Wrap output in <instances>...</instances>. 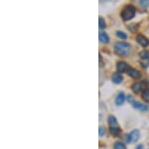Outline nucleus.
<instances>
[{"label": "nucleus", "instance_id": "obj_1", "mask_svg": "<svg viewBox=\"0 0 149 149\" xmlns=\"http://www.w3.org/2000/svg\"><path fill=\"white\" fill-rule=\"evenodd\" d=\"M114 51L120 56H126L130 51V45L125 42H116L114 44Z\"/></svg>", "mask_w": 149, "mask_h": 149}, {"label": "nucleus", "instance_id": "obj_2", "mask_svg": "<svg viewBox=\"0 0 149 149\" xmlns=\"http://www.w3.org/2000/svg\"><path fill=\"white\" fill-rule=\"evenodd\" d=\"M135 12H136V9L134 8L132 5H128L126 6L125 8L123 9V11L121 12V17L123 20H130V19L133 18V16L135 15Z\"/></svg>", "mask_w": 149, "mask_h": 149}, {"label": "nucleus", "instance_id": "obj_3", "mask_svg": "<svg viewBox=\"0 0 149 149\" xmlns=\"http://www.w3.org/2000/svg\"><path fill=\"white\" fill-rule=\"evenodd\" d=\"M139 136H140L139 131L138 130H133V131H131L128 135H126L125 139L128 143H134L139 139Z\"/></svg>", "mask_w": 149, "mask_h": 149}, {"label": "nucleus", "instance_id": "obj_4", "mask_svg": "<svg viewBox=\"0 0 149 149\" xmlns=\"http://www.w3.org/2000/svg\"><path fill=\"white\" fill-rule=\"evenodd\" d=\"M136 41H137L139 44H140L141 46H143V47L148 46V44H149V41H148L147 38H146L145 36L141 35V34L137 35V37H136Z\"/></svg>", "mask_w": 149, "mask_h": 149}, {"label": "nucleus", "instance_id": "obj_5", "mask_svg": "<svg viewBox=\"0 0 149 149\" xmlns=\"http://www.w3.org/2000/svg\"><path fill=\"white\" fill-rule=\"evenodd\" d=\"M131 89H132V91H133L134 93L138 94V93H140L141 91H142V90L144 89V85H143V83L136 82V83H134L133 85H132Z\"/></svg>", "mask_w": 149, "mask_h": 149}, {"label": "nucleus", "instance_id": "obj_6", "mask_svg": "<svg viewBox=\"0 0 149 149\" xmlns=\"http://www.w3.org/2000/svg\"><path fill=\"white\" fill-rule=\"evenodd\" d=\"M128 65L125 63V62H123V61H119L118 63H117V65H116V69H117V71L118 72H125L128 70Z\"/></svg>", "mask_w": 149, "mask_h": 149}, {"label": "nucleus", "instance_id": "obj_7", "mask_svg": "<svg viewBox=\"0 0 149 149\" xmlns=\"http://www.w3.org/2000/svg\"><path fill=\"white\" fill-rule=\"evenodd\" d=\"M127 73L129 74V76H131V77L134 78V79H138V78H140V76H141L140 72H139L138 70H136V69H134V68H128Z\"/></svg>", "mask_w": 149, "mask_h": 149}, {"label": "nucleus", "instance_id": "obj_8", "mask_svg": "<svg viewBox=\"0 0 149 149\" xmlns=\"http://www.w3.org/2000/svg\"><path fill=\"white\" fill-rule=\"evenodd\" d=\"M111 79H112V81H113L114 83L119 84V83L122 82V80H123V77H122V75H121L120 73H119V72H115V73L112 74Z\"/></svg>", "mask_w": 149, "mask_h": 149}, {"label": "nucleus", "instance_id": "obj_9", "mask_svg": "<svg viewBox=\"0 0 149 149\" xmlns=\"http://www.w3.org/2000/svg\"><path fill=\"white\" fill-rule=\"evenodd\" d=\"M132 105H133V107L135 108V109H138V110H140V111H146V110L148 109V107L146 106L145 104H142V103H139V102L133 101L132 102Z\"/></svg>", "mask_w": 149, "mask_h": 149}, {"label": "nucleus", "instance_id": "obj_10", "mask_svg": "<svg viewBox=\"0 0 149 149\" xmlns=\"http://www.w3.org/2000/svg\"><path fill=\"white\" fill-rule=\"evenodd\" d=\"M109 132L112 136H118L121 133V129L118 126H114V127H110Z\"/></svg>", "mask_w": 149, "mask_h": 149}, {"label": "nucleus", "instance_id": "obj_11", "mask_svg": "<svg viewBox=\"0 0 149 149\" xmlns=\"http://www.w3.org/2000/svg\"><path fill=\"white\" fill-rule=\"evenodd\" d=\"M100 42L104 43V44H107L109 42V35L107 34L105 32H100Z\"/></svg>", "mask_w": 149, "mask_h": 149}, {"label": "nucleus", "instance_id": "obj_12", "mask_svg": "<svg viewBox=\"0 0 149 149\" xmlns=\"http://www.w3.org/2000/svg\"><path fill=\"white\" fill-rule=\"evenodd\" d=\"M124 100H125V95H124V93H119L118 95H117V97H116V100H115V103H116V105H121V104H123V102H124Z\"/></svg>", "mask_w": 149, "mask_h": 149}, {"label": "nucleus", "instance_id": "obj_13", "mask_svg": "<svg viewBox=\"0 0 149 149\" xmlns=\"http://www.w3.org/2000/svg\"><path fill=\"white\" fill-rule=\"evenodd\" d=\"M109 124L110 127H114V126H117V121H116V118L114 116H109Z\"/></svg>", "mask_w": 149, "mask_h": 149}, {"label": "nucleus", "instance_id": "obj_14", "mask_svg": "<svg viewBox=\"0 0 149 149\" xmlns=\"http://www.w3.org/2000/svg\"><path fill=\"white\" fill-rule=\"evenodd\" d=\"M114 149H126V146L124 143L120 142V141H117V142L114 143V146H113Z\"/></svg>", "mask_w": 149, "mask_h": 149}, {"label": "nucleus", "instance_id": "obj_15", "mask_svg": "<svg viewBox=\"0 0 149 149\" xmlns=\"http://www.w3.org/2000/svg\"><path fill=\"white\" fill-rule=\"evenodd\" d=\"M140 63H141V65H142L143 67H148L149 65V56L147 57H145V58H141L140 60Z\"/></svg>", "mask_w": 149, "mask_h": 149}, {"label": "nucleus", "instance_id": "obj_16", "mask_svg": "<svg viewBox=\"0 0 149 149\" xmlns=\"http://www.w3.org/2000/svg\"><path fill=\"white\" fill-rule=\"evenodd\" d=\"M142 98L145 102H149V89H145L143 92Z\"/></svg>", "mask_w": 149, "mask_h": 149}, {"label": "nucleus", "instance_id": "obj_17", "mask_svg": "<svg viewBox=\"0 0 149 149\" xmlns=\"http://www.w3.org/2000/svg\"><path fill=\"white\" fill-rule=\"evenodd\" d=\"M116 35H117V37L120 38V39H126V37H127L125 33L121 32V31H117V32H116Z\"/></svg>", "mask_w": 149, "mask_h": 149}, {"label": "nucleus", "instance_id": "obj_18", "mask_svg": "<svg viewBox=\"0 0 149 149\" xmlns=\"http://www.w3.org/2000/svg\"><path fill=\"white\" fill-rule=\"evenodd\" d=\"M98 21H100V29H103V28H105V21L103 20V18L100 17Z\"/></svg>", "mask_w": 149, "mask_h": 149}, {"label": "nucleus", "instance_id": "obj_19", "mask_svg": "<svg viewBox=\"0 0 149 149\" xmlns=\"http://www.w3.org/2000/svg\"><path fill=\"white\" fill-rule=\"evenodd\" d=\"M98 134H100V136H103L105 134V129L104 127L100 126V128H98Z\"/></svg>", "mask_w": 149, "mask_h": 149}, {"label": "nucleus", "instance_id": "obj_20", "mask_svg": "<svg viewBox=\"0 0 149 149\" xmlns=\"http://www.w3.org/2000/svg\"><path fill=\"white\" fill-rule=\"evenodd\" d=\"M139 56H140V58H145V57H147V56H149V53L147 51H141L140 52V54H139Z\"/></svg>", "mask_w": 149, "mask_h": 149}, {"label": "nucleus", "instance_id": "obj_21", "mask_svg": "<svg viewBox=\"0 0 149 149\" xmlns=\"http://www.w3.org/2000/svg\"><path fill=\"white\" fill-rule=\"evenodd\" d=\"M140 4L143 7H146L149 4V0H140Z\"/></svg>", "mask_w": 149, "mask_h": 149}, {"label": "nucleus", "instance_id": "obj_22", "mask_svg": "<svg viewBox=\"0 0 149 149\" xmlns=\"http://www.w3.org/2000/svg\"><path fill=\"white\" fill-rule=\"evenodd\" d=\"M100 66L102 65V56L100 55Z\"/></svg>", "mask_w": 149, "mask_h": 149}]
</instances>
